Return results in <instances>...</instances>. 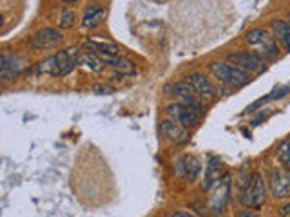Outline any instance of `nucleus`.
I'll list each match as a JSON object with an SVG mask.
<instances>
[{
    "mask_svg": "<svg viewBox=\"0 0 290 217\" xmlns=\"http://www.w3.org/2000/svg\"><path fill=\"white\" fill-rule=\"evenodd\" d=\"M167 114L183 127H196L200 123V113L183 103H171L167 107Z\"/></svg>",
    "mask_w": 290,
    "mask_h": 217,
    "instance_id": "1a4fd4ad",
    "label": "nucleus"
},
{
    "mask_svg": "<svg viewBox=\"0 0 290 217\" xmlns=\"http://www.w3.org/2000/svg\"><path fill=\"white\" fill-rule=\"evenodd\" d=\"M74 18H76V16H74V11H71V9L64 8V9H62V13H60V20H58V25H60L62 29L73 28Z\"/></svg>",
    "mask_w": 290,
    "mask_h": 217,
    "instance_id": "4be33fe9",
    "label": "nucleus"
},
{
    "mask_svg": "<svg viewBox=\"0 0 290 217\" xmlns=\"http://www.w3.org/2000/svg\"><path fill=\"white\" fill-rule=\"evenodd\" d=\"M265 118H267V113H259L256 118H254V120H252V123H250V125H252V127H257V125L261 123L263 120H265Z\"/></svg>",
    "mask_w": 290,
    "mask_h": 217,
    "instance_id": "b1692460",
    "label": "nucleus"
},
{
    "mask_svg": "<svg viewBox=\"0 0 290 217\" xmlns=\"http://www.w3.org/2000/svg\"><path fill=\"white\" fill-rule=\"evenodd\" d=\"M80 55L82 52L78 51L76 47L64 49L58 55H53V57L40 62L35 67V71L40 72V74H51V76H66L80 64Z\"/></svg>",
    "mask_w": 290,
    "mask_h": 217,
    "instance_id": "f257e3e1",
    "label": "nucleus"
},
{
    "mask_svg": "<svg viewBox=\"0 0 290 217\" xmlns=\"http://www.w3.org/2000/svg\"><path fill=\"white\" fill-rule=\"evenodd\" d=\"M221 172H223V163L220 157L213 156L208 157L207 169H205V177H203V190H210L218 181L221 179Z\"/></svg>",
    "mask_w": 290,
    "mask_h": 217,
    "instance_id": "4468645a",
    "label": "nucleus"
},
{
    "mask_svg": "<svg viewBox=\"0 0 290 217\" xmlns=\"http://www.w3.org/2000/svg\"><path fill=\"white\" fill-rule=\"evenodd\" d=\"M272 25V31H274V36L281 42L283 49L290 52V22L286 20H272L270 22Z\"/></svg>",
    "mask_w": 290,
    "mask_h": 217,
    "instance_id": "f3484780",
    "label": "nucleus"
},
{
    "mask_svg": "<svg viewBox=\"0 0 290 217\" xmlns=\"http://www.w3.org/2000/svg\"><path fill=\"white\" fill-rule=\"evenodd\" d=\"M269 190L276 199H286L290 197V170L274 169L270 172Z\"/></svg>",
    "mask_w": 290,
    "mask_h": 217,
    "instance_id": "423d86ee",
    "label": "nucleus"
},
{
    "mask_svg": "<svg viewBox=\"0 0 290 217\" xmlns=\"http://www.w3.org/2000/svg\"><path fill=\"white\" fill-rule=\"evenodd\" d=\"M276 154H278V159L281 161L285 167H290V140H285L279 143L278 150H276Z\"/></svg>",
    "mask_w": 290,
    "mask_h": 217,
    "instance_id": "412c9836",
    "label": "nucleus"
},
{
    "mask_svg": "<svg viewBox=\"0 0 290 217\" xmlns=\"http://www.w3.org/2000/svg\"><path fill=\"white\" fill-rule=\"evenodd\" d=\"M265 199H267L265 179H263L261 172L254 170L249 176V179L241 183L240 201L247 208H261L265 205Z\"/></svg>",
    "mask_w": 290,
    "mask_h": 217,
    "instance_id": "f03ea898",
    "label": "nucleus"
},
{
    "mask_svg": "<svg viewBox=\"0 0 290 217\" xmlns=\"http://www.w3.org/2000/svg\"><path fill=\"white\" fill-rule=\"evenodd\" d=\"M208 71H210V74L216 80L223 82V84L230 85V87H243V85H247L250 82L249 74L245 71L227 64V62H210Z\"/></svg>",
    "mask_w": 290,
    "mask_h": 217,
    "instance_id": "7ed1b4c3",
    "label": "nucleus"
},
{
    "mask_svg": "<svg viewBox=\"0 0 290 217\" xmlns=\"http://www.w3.org/2000/svg\"><path fill=\"white\" fill-rule=\"evenodd\" d=\"M169 89H171V93L174 94L183 105L194 108L196 113H201V107H203V105H201L196 91L192 89V85L189 84V82H176V84H172Z\"/></svg>",
    "mask_w": 290,
    "mask_h": 217,
    "instance_id": "6e6552de",
    "label": "nucleus"
},
{
    "mask_svg": "<svg viewBox=\"0 0 290 217\" xmlns=\"http://www.w3.org/2000/svg\"><path fill=\"white\" fill-rule=\"evenodd\" d=\"M93 93H96V94H111V93H113V87H109V85H106V84H94L93 85Z\"/></svg>",
    "mask_w": 290,
    "mask_h": 217,
    "instance_id": "5701e85b",
    "label": "nucleus"
},
{
    "mask_svg": "<svg viewBox=\"0 0 290 217\" xmlns=\"http://www.w3.org/2000/svg\"><path fill=\"white\" fill-rule=\"evenodd\" d=\"M64 36L58 29L55 28H44L37 31L31 40H29V47L31 49H55L58 44H62Z\"/></svg>",
    "mask_w": 290,
    "mask_h": 217,
    "instance_id": "0eeeda50",
    "label": "nucleus"
},
{
    "mask_svg": "<svg viewBox=\"0 0 290 217\" xmlns=\"http://www.w3.org/2000/svg\"><path fill=\"white\" fill-rule=\"evenodd\" d=\"M279 213H281V215H285V217H290V203H288V205H283L281 208H279Z\"/></svg>",
    "mask_w": 290,
    "mask_h": 217,
    "instance_id": "a878e982",
    "label": "nucleus"
},
{
    "mask_svg": "<svg viewBox=\"0 0 290 217\" xmlns=\"http://www.w3.org/2000/svg\"><path fill=\"white\" fill-rule=\"evenodd\" d=\"M160 130H162V134H164L169 141H172V143H185L189 138V132L185 130L183 125H180L174 120H164Z\"/></svg>",
    "mask_w": 290,
    "mask_h": 217,
    "instance_id": "ddd939ff",
    "label": "nucleus"
},
{
    "mask_svg": "<svg viewBox=\"0 0 290 217\" xmlns=\"http://www.w3.org/2000/svg\"><path fill=\"white\" fill-rule=\"evenodd\" d=\"M103 18H106V9L98 4H91V6H87L86 11H84L82 25L86 29H94L102 24Z\"/></svg>",
    "mask_w": 290,
    "mask_h": 217,
    "instance_id": "dca6fc26",
    "label": "nucleus"
},
{
    "mask_svg": "<svg viewBox=\"0 0 290 217\" xmlns=\"http://www.w3.org/2000/svg\"><path fill=\"white\" fill-rule=\"evenodd\" d=\"M25 67V62L20 57H9V55H2L0 58V76L4 82H9L11 78L18 76L22 69Z\"/></svg>",
    "mask_w": 290,
    "mask_h": 217,
    "instance_id": "9b49d317",
    "label": "nucleus"
},
{
    "mask_svg": "<svg viewBox=\"0 0 290 217\" xmlns=\"http://www.w3.org/2000/svg\"><path fill=\"white\" fill-rule=\"evenodd\" d=\"M247 44L250 47L256 49V55L259 58H276L278 57V45H276V40H274V36L270 35L267 29H252V31L247 33L245 36Z\"/></svg>",
    "mask_w": 290,
    "mask_h": 217,
    "instance_id": "20e7f679",
    "label": "nucleus"
},
{
    "mask_svg": "<svg viewBox=\"0 0 290 217\" xmlns=\"http://www.w3.org/2000/svg\"><path fill=\"white\" fill-rule=\"evenodd\" d=\"M100 58H102L107 65H111L113 69L122 72V74H135V65L127 60V58L118 57V55H116V57H100Z\"/></svg>",
    "mask_w": 290,
    "mask_h": 217,
    "instance_id": "6ab92c4d",
    "label": "nucleus"
},
{
    "mask_svg": "<svg viewBox=\"0 0 290 217\" xmlns=\"http://www.w3.org/2000/svg\"><path fill=\"white\" fill-rule=\"evenodd\" d=\"M238 217H261V215H257V213L250 212V210H241L240 215H238Z\"/></svg>",
    "mask_w": 290,
    "mask_h": 217,
    "instance_id": "393cba45",
    "label": "nucleus"
},
{
    "mask_svg": "<svg viewBox=\"0 0 290 217\" xmlns=\"http://www.w3.org/2000/svg\"><path fill=\"white\" fill-rule=\"evenodd\" d=\"M169 217H194V215H192V213H187V212H174Z\"/></svg>",
    "mask_w": 290,
    "mask_h": 217,
    "instance_id": "bb28decb",
    "label": "nucleus"
},
{
    "mask_svg": "<svg viewBox=\"0 0 290 217\" xmlns=\"http://www.w3.org/2000/svg\"><path fill=\"white\" fill-rule=\"evenodd\" d=\"M187 82L192 85V89L196 91V94L200 98H207V100H210V98H214L218 94V89L214 87V85L210 84V82H208L201 72H192L191 76L187 78Z\"/></svg>",
    "mask_w": 290,
    "mask_h": 217,
    "instance_id": "f8f14e48",
    "label": "nucleus"
},
{
    "mask_svg": "<svg viewBox=\"0 0 290 217\" xmlns=\"http://www.w3.org/2000/svg\"><path fill=\"white\" fill-rule=\"evenodd\" d=\"M227 60L230 64H234V67L241 69V71H259V67L263 65V60L257 57L256 52H247V51H240V52H230Z\"/></svg>",
    "mask_w": 290,
    "mask_h": 217,
    "instance_id": "9d476101",
    "label": "nucleus"
},
{
    "mask_svg": "<svg viewBox=\"0 0 290 217\" xmlns=\"http://www.w3.org/2000/svg\"><path fill=\"white\" fill-rule=\"evenodd\" d=\"M80 64H86L91 71L100 72L103 69V65H106V62H103L102 58L96 55V52L86 51V52H82V55H80Z\"/></svg>",
    "mask_w": 290,
    "mask_h": 217,
    "instance_id": "aec40b11",
    "label": "nucleus"
},
{
    "mask_svg": "<svg viewBox=\"0 0 290 217\" xmlns=\"http://www.w3.org/2000/svg\"><path fill=\"white\" fill-rule=\"evenodd\" d=\"M230 199V176L225 174L216 185L210 188V199H208V210L214 215H221L229 205Z\"/></svg>",
    "mask_w": 290,
    "mask_h": 217,
    "instance_id": "39448f33",
    "label": "nucleus"
},
{
    "mask_svg": "<svg viewBox=\"0 0 290 217\" xmlns=\"http://www.w3.org/2000/svg\"><path fill=\"white\" fill-rule=\"evenodd\" d=\"M86 47L91 49V52H96L98 57H116L118 47L111 42H100V40H86Z\"/></svg>",
    "mask_w": 290,
    "mask_h": 217,
    "instance_id": "a211bd4d",
    "label": "nucleus"
},
{
    "mask_svg": "<svg viewBox=\"0 0 290 217\" xmlns=\"http://www.w3.org/2000/svg\"><path fill=\"white\" fill-rule=\"evenodd\" d=\"M178 170L187 181H194L201 170V161L196 156H192V154H185L178 161Z\"/></svg>",
    "mask_w": 290,
    "mask_h": 217,
    "instance_id": "2eb2a0df",
    "label": "nucleus"
}]
</instances>
